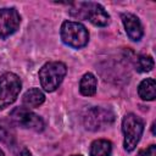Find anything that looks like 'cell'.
Segmentation results:
<instances>
[{"mask_svg": "<svg viewBox=\"0 0 156 156\" xmlns=\"http://www.w3.org/2000/svg\"><path fill=\"white\" fill-rule=\"evenodd\" d=\"M73 6L77 7V9H72L69 11L73 17L88 20L90 23H93L94 26H98V27H105L110 22V15L98 2H93V1L74 2Z\"/></svg>", "mask_w": 156, "mask_h": 156, "instance_id": "6da1fadb", "label": "cell"}, {"mask_svg": "<svg viewBox=\"0 0 156 156\" xmlns=\"http://www.w3.org/2000/svg\"><path fill=\"white\" fill-rule=\"evenodd\" d=\"M66 73H67V67L63 62L60 61L46 62L39 71V80L41 88L48 93L55 91L62 83Z\"/></svg>", "mask_w": 156, "mask_h": 156, "instance_id": "7a4b0ae2", "label": "cell"}, {"mask_svg": "<svg viewBox=\"0 0 156 156\" xmlns=\"http://www.w3.org/2000/svg\"><path fill=\"white\" fill-rule=\"evenodd\" d=\"M122 132L124 135L123 146L127 152H132L144 132V122L134 113H127L122 119Z\"/></svg>", "mask_w": 156, "mask_h": 156, "instance_id": "3957f363", "label": "cell"}, {"mask_svg": "<svg viewBox=\"0 0 156 156\" xmlns=\"http://www.w3.org/2000/svg\"><path fill=\"white\" fill-rule=\"evenodd\" d=\"M61 39L62 41L74 49L84 48L89 41V32L84 24L74 21H65L61 26Z\"/></svg>", "mask_w": 156, "mask_h": 156, "instance_id": "277c9868", "label": "cell"}, {"mask_svg": "<svg viewBox=\"0 0 156 156\" xmlns=\"http://www.w3.org/2000/svg\"><path fill=\"white\" fill-rule=\"evenodd\" d=\"M22 82L12 72H6L0 77V110L13 104L21 91Z\"/></svg>", "mask_w": 156, "mask_h": 156, "instance_id": "5b68a950", "label": "cell"}, {"mask_svg": "<svg viewBox=\"0 0 156 156\" xmlns=\"http://www.w3.org/2000/svg\"><path fill=\"white\" fill-rule=\"evenodd\" d=\"M10 119L13 124L34 132H41L45 127L43 118L27 107H15L10 112Z\"/></svg>", "mask_w": 156, "mask_h": 156, "instance_id": "8992f818", "label": "cell"}, {"mask_svg": "<svg viewBox=\"0 0 156 156\" xmlns=\"http://www.w3.org/2000/svg\"><path fill=\"white\" fill-rule=\"evenodd\" d=\"M113 119H115L113 113L110 110L102 107H91L85 112L83 117L84 126L89 130L102 129L105 126L111 124Z\"/></svg>", "mask_w": 156, "mask_h": 156, "instance_id": "52a82bcc", "label": "cell"}, {"mask_svg": "<svg viewBox=\"0 0 156 156\" xmlns=\"http://www.w3.org/2000/svg\"><path fill=\"white\" fill-rule=\"evenodd\" d=\"M21 24V16L13 7L0 9V38L5 39L13 34Z\"/></svg>", "mask_w": 156, "mask_h": 156, "instance_id": "ba28073f", "label": "cell"}, {"mask_svg": "<svg viewBox=\"0 0 156 156\" xmlns=\"http://www.w3.org/2000/svg\"><path fill=\"white\" fill-rule=\"evenodd\" d=\"M121 18H122V22H123L127 35L133 41H139L144 35V30H143V26H141L140 20L135 15L129 13V12L128 13H122Z\"/></svg>", "mask_w": 156, "mask_h": 156, "instance_id": "9c48e42d", "label": "cell"}, {"mask_svg": "<svg viewBox=\"0 0 156 156\" xmlns=\"http://www.w3.org/2000/svg\"><path fill=\"white\" fill-rule=\"evenodd\" d=\"M0 141L11 146L16 141V130L11 119L0 121Z\"/></svg>", "mask_w": 156, "mask_h": 156, "instance_id": "30bf717a", "label": "cell"}, {"mask_svg": "<svg viewBox=\"0 0 156 156\" xmlns=\"http://www.w3.org/2000/svg\"><path fill=\"white\" fill-rule=\"evenodd\" d=\"M22 101H23V105L29 107V108L30 107H39L45 101V95L40 89L32 88L24 93Z\"/></svg>", "mask_w": 156, "mask_h": 156, "instance_id": "8fae6325", "label": "cell"}, {"mask_svg": "<svg viewBox=\"0 0 156 156\" xmlns=\"http://www.w3.org/2000/svg\"><path fill=\"white\" fill-rule=\"evenodd\" d=\"M96 85H98V80L95 76L88 72L82 77L79 82V91L84 96H93L96 93Z\"/></svg>", "mask_w": 156, "mask_h": 156, "instance_id": "7c38bea8", "label": "cell"}, {"mask_svg": "<svg viewBox=\"0 0 156 156\" xmlns=\"http://www.w3.org/2000/svg\"><path fill=\"white\" fill-rule=\"evenodd\" d=\"M138 94L143 100L152 101L156 98V83L152 78H146L141 80L138 87Z\"/></svg>", "mask_w": 156, "mask_h": 156, "instance_id": "4fadbf2b", "label": "cell"}, {"mask_svg": "<svg viewBox=\"0 0 156 156\" xmlns=\"http://www.w3.org/2000/svg\"><path fill=\"white\" fill-rule=\"evenodd\" d=\"M112 143L107 139H96L90 145V156H110Z\"/></svg>", "mask_w": 156, "mask_h": 156, "instance_id": "5bb4252c", "label": "cell"}, {"mask_svg": "<svg viewBox=\"0 0 156 156\" xmlns=\"http://www.w3.org/2000/svg\"><path fill=\"white\" fill-rule=\"evenodd\" d=\"M154 58L150 55H139L135 62L136 71L144 73V72H150L154 68Z\"/></svg>", "mask_w": 156, "mask_h": 156, "instance_id": "9a60e30c", "label": "cell"}, {"mask_svg": "<svg viewBox=\"0 0 156 156\" xmlns=\"http://www.w3.org/2000/svg\"><path fill=\"white\" fill-rule=\"evenodd\" d=\"M138 156H156V145L151 144L146 149H143L138 152Z\"/></svg>", "mask_w": 156, "mask_h": 156, "instance_id": "2e32d148", "label": "cell"}, {"mask_svg": "<svg viewBox=\"0 0 156 156\" xmlns=\"http://www.w3.org/2000/svg\"><path fill=\"white\" fill-rule=\"evenodd\" d=\"M17 156H32V154H30V151L28 150V149H22L18 154H17Z\"/></svg>", "mask_w": 156, "mask_h": 156, "instance_id": "e0dca14e", "label": "cell"}, {"mask_svg": "<svg viewBox=\"0 0 156 156\" xmlns=\"http://www.w3.org/2000/svg\"><path fill=\"white\" fill-rule=\"evenodd\" d=\"M0 156H5V155H4V152H2V150H1V149H0Z\"/></svg>", "mask_w": 156, "mask_h": 156, "instance_id": "ac0fdd59", "label": "cell"}, {"mask_svg": "<svg viewBox=\"0 0 156 156\" xmlns=\"http://www.w3.org/2000/svg\"><path fill=\"white\" fill-rule=\"evenodd\" d=\"M72 156H82V155H72Z\"/></svg>", "mask_w": 156, "mask_h": 156, "instance_id": "d6986e66", "label": "cell"}]
</instances>
